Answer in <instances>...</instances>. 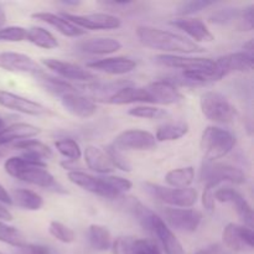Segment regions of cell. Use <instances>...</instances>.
Masks as SVG:
<instances>
[{
	"mask_svg": "<svg viewBox=\"0 0 254 254\" xmlns=\"http://www.w3.org/2000/svg\"><path fill=\"white\" fill-rule=\"evenodd\" d=\"M78 49L84 54L91 55H108L119 51L122 49V44L112 37H96L89 39L87 41L81 42Z\"/></svg>",
	"mask_w": 254,
	"mask_h": 254,
	"instance_id": "cell-28",
	"label": "cell"
},
{
	"mask_svg": "<svg viewBox=\"0 0 254 254\" xmlns=\"http://www.w3.org/2000/svg\"><path fill=\"white\" fill-rule=\"evenodd\" d=\"M64 19L68 20L73 25L82 30H113L121 27L122 21L118 17L106 12H97V14L77 15L69 12H61Z\"/></svg>",
	"mask_w": 254,
	"mask_h": 254,
	"instance_id": "cell-7",
	"label": "cell"
},
{
	"mask_svg": "<svg viewBox=\"0 0 254 254\" xmlns=\"http://www.w3.org/2000/svg\"><path fill=\"white\" fill-rule=\"evenodd\" d=\"M200 106L202 114L216 123H231L237 116V111L231 102L220 92L208 91L201 96Z\"/></svg>",
	"mask_w": 254,
	"mask_h": 254,
	"instance_id": "cell-4",
	"label": "cell"
},
{
	"mask_svg": "<svg viewBox=\"0 0 254 254\" xmlns=\"http://www.w3.org/2000/svg\"><path fill=\"white\" fill-rule=\"evenodd\" d=\"M112 145L118 150H151L156 146V139L151 133L141 129H129L116 136Z\"/></svg>",
	"mask_w": 254,
	"mask_h": 254,
	"instance_id": "cell-9",
	"label": "cell"
},
{
	"mask_svg": "<svg viewBox=\"0 0 254 254\" xmlns=\"http://www.w3.org/2000/svg\"><path fill=\"white\" fill-rule=\"evenodd\" d=\"M128 86H133V82L121 79V81L114 82H96V83L82 86V88L84 92H88L96 101L107 102L116 92Z\"/></svg>",
	"mask_w": 254,
	"mask_h": 254,
	"instance_id": "cell-26",
	"label": "cell"
},
{
	"mask_svg": "<svg viewBox=\"0 0 254 254\" xmlns=\"http://www.w3.org/2000/svg\"><path fill=\"white\" fill-rule=\"evenodd\" d=\"M5 171L12 178L24 183L36 185L39 188L64 193L61 185L46 170V163L41 159L22 154V156H12L5 161Z\"/></svg>",
	"mask_w": 254,
	"mask_h": 254,
	"instance_id": "cell-1",
	"label": "cell"
},
{
	"mask_svg": "<svg viewBox=\"0 0 254 254\" xmlns=\"http://www.w3.org/2000/svg\"><path fill=\"white\" fill-rule=\"evenodd\" d=\"M149 233L156 237V240L159 241L166 254H185L180 241L176 238V236L169 228V226L164 222L163 218L159 217L158 215L153 216Z\"/></svg>",
	"mask_w": 254,
	"mask_h": 254,
	"instance_id": "cell-16",
	"label": "cell"
},
{
	"mask_svg": "<svg viewBox=\"0 0 254 254\" xmlns=\"http://www.w3.org/2000/svg\"><path fill=\"white\" fill-rule=\"evenodd\" d=\"M49 232L52 237H55L57 241L62 243H72L76 240V235H74L73 231L69 227H67V226H64V223L59 222V221L50 222Z\"/></svg>",
	"mask_w": 254,
	"mask_h": 254,
	"instance_id": "cell-39",
	"label": "cell"
},
{
	"mask_svg": "<svg viewBox=\"0 0 254 254\" xmlns=\"http://www.w3.org/2000/svg\"><path fill=\"white\" fill-rule=\"evenodd\" d=\"M200 176L205 184H213L216 186L225 181L233 184H245L247 181V176L241 169L207 160L203 161Z\"/></svg>",
	"mask_w": 254,
	"mask_h": 254,
	"instance_id": "cell-6",
	"label": "cell"
},
{
	"mask_svg": "<svg viewBox=\"0 0 254 254\" xmlns=\"http://www.w3.org/2000/svg\"><path fill=\"white\" fill-rule=\"evenodd\" d=\"M222 254H225V253H222Z\"/></svg>",
	"mask_w": 254,
	"mask_h": 254,
	"instance_id": "cell-56",
	"label": "cell"
},
{
	"mask_svg": "<svg viewBox=\"0 0 254 254\" xmlns=\"http://www.w3.org/2000/svg\"><path fill=\"white\" fill-rule=\"evenodd\" d=\"M0 106L11 111L20 112V113L27 114V116H44L50 113L49 109L37 102L31 101L29 98L19 96V94L11 93L7 91L0 89Z\"/></svg>",
	"mask_w": 254,
	"mask_h": 254,
	"instance_id": "cell-13",
	"label": "cell"
},
{
	"mask_svg": "<svg viewBox=\"0 0 254 254\" xmlns=\"http://www.w3.org/2000/svg\"><path fill=\"white\" fill-rule=\"evenodd\" d=\"M222 240L230 250L235 252H242L245 250H252L254 246V233L246 226L228 223L222 232Z\"/></svg>",
	"mask_w": 254,
	"mask_h": 254,
	"instance_id": "cell-14",
	"label": "cell"
},
{
	"mask_svg": "<svg viewBox=\"0 0 254 254\" xmlns=\"http://www.w3.org/2000/svg\"><path fill=\"white\" fill-rule=\"evenodd\" d=\"M215 200L222 203H231L236 208L238 217L246 227L253 228V210L250 203L238 191L231 188H222L215 191Z\"/></svg>",
	"mask_w": 254,
	"mask_h": 254,
	"instance_id": "cell-12",
	"label": "cell"
},
{
	"mask_svg": "<svg viewBox=\"0 0 254 254\" xmlns=\"http://www.w3.org/2000/svg\"><path fill=\"white\" fill-rule=\"evenodd\" d=\"M139 102H141V103H151V98L146 88H144V87H135L133 84V86L124 87V88L116 92L107 101V103L122 106V104L139 103Z\"/></svg>",
	"mask_w": 254,
	"mask_h": 254,
	"instance_id": "cell-25",
	"label": "cell"
},
{
	"mask_svg": "<svg viewBox=\"0 0 254 254\" xmlns=\"http://www.w3.org/2000/svg\"><path fill=\"white\" fill-rule=\"evenodd\" d=\"M31 16L34 17V19L40 20V21L46 22V24H49L50 26L55 27L57 31L61 32V34L64 35V36L78 37L86 34V30L79 29L78 26H76V25H73L72 22H69L68 20L64 19L61 15L41 11V12H35V14H32Z\"/></svg>",
	"mask_w": 254,
	"mask_h": 254,
	"instance_id": "cell-23",
	"label": "cell"
},
{
	"mask_svg": "<svg viewBox=\"0 0 254 254\" xmlns=\"http://www.w3.org/2000/svg\"><path fill=\"white\" fill-rule=\"evenodd\" d=\"M254 27V6L250 5V6L242 9L241 16L238 19L237 29L240 31H251Z\"/></svg>",
	"mask_w": 254,
	"mask_h": 254,
	"instance_id": "cell-45",
	"label": "cell"
},
{
	"mask_svg": "<svg viewBox=\"0 0 254 254\" xmlns=\"http://www.w3.org/2000/svg\"><path fill=\"white\" fill-rule=\"evenodd\" d=\"M5 128H6V123H5L4 119H2L1 117H0V133H1V131L4 130Z\"/></svg>",
	"mask_w": 254,
	"mask_h": 254,
	"instance_id": "cell-52",
	"label": "cell"
},
{
	"mask_svg": "<svg viewBox=\"0 0 254 254\" xmlns=\"http://www.w3.org/2000/svg\"><path fill=\"white\" fill-rule=\"evenodd\" d=\"M215 5V1H208V0H193V1H188L181 4L180 6L178 7V15L180 16L186 17L190 16V15L196 14V12L201 11V10H205L207 7Z\"/></svg>",
	"mask_w": 254,
	"mask_h": 254,
	"instance_id": "cell-41",
	"label": "cell"
},
{
	"mask_svg": "<svg viewBox=\"0 0 254 254\" xmlns=\"http://www.w3.org/2000/svg\"><path fill=\"white\" fill-rule=\"evenodd\" d=\"M145 88L148 91L149 96H150L151 103L169 106V104L179 103L184 98L180 91L174 84L166 82L165 79L153 82V83H150Z\"/></svg>",
	"mask_w": 254,
	"mask_h": 254,
	"instance_id": "cell-20",
	"label": "cell"
},
{
	"mask_svg": "<svg viewBox=\"0 0 254 254\" xmlns=\"http://www.w3.org/2000/svg\"><path fill=\"white\" fill-rule=\"evenodd\" d=\"M55 146L62 156L67 158V160L77 161L82 156L81 148L73 139H60V140L55 141Z\"/></svg>",
	"mask_w": 254,
	"mask_h": 254,
	"instance_id": "cell-38",
	"label": "cell"
},
{
	"mask_svg": "<svg viewBox=\"0 0 254 254\" xmlns=\"http://www.w3.org/2000/svg\"><path fill=\"white\" fill-rule=\"evenodd\" d=\"M15 149L24 151V154L30 156H34L37 159H50L52 156V151L46 144L41 143L35 139H26V140H20L12 144Z\"/></svg>",
	"mask_w": 254,
	"mask_h": 254,
	"instance_id": "cell-32",
	"label": "cell"
},
{
	"mask_svg": "<svg viewBox=\"0 0 254 254\" xmlns=\"http://www.w3.org/2000/svg\"><path fill=\"white\" fill-rule=\"evenodd\" d=\"M136 36L146 47L169 52L168 55L196 54V52L205 51L202 46L195 44L183 35L156 29V27L139 26L136 29Z\"/></svg>",
	"mask_w": 254,
	"mask_h": 254,
	"instance_id": "cell-2",
	"label": "cell"
},
{
	"mask_svg": "<svg viewBox=\"0 0 254 254\" xmlns=\"http://www.w3.org/2000/svg\"><path fill=\"white\" fill-rule=\"evenodd\" d=\"M35 79H36L37 83H39L45 91H47L51 94H55V96L62 97L64 96V94L77 91L72 84H69L68 82L64 81V79L60 78V77H54L51 76V74L45 73V72L35 76Z\"/></svg>",
	"mask_w": 254,
	"mask_h": 254,
	"instance_id": "cell-29",
	"label": "cell"
},
{
	"mask_svg": "<svg viewBox=\"0 0 254 254\" xmlns=\"http://www.w3.org/2000/svg\"><path fill=\"white\" fill-rule=\"evenodd\" d=\"M91 246L97 251H108L112 248V235L107 227L102 225H91L88 230Z\"/></svg>",
	"mask_w": 254,
	"mask_h": 254,
	"instance_id": "cell-35",
	"label": "cell"
},
{
	"mask_svg": "<svg viewBox=\"0 0 254 254\" xmlns=\"http://www.w3.org/2000/svg\"><path fill=\"white\" fill-rule=\"evenodd\" d=\"M12 205L22 208V210L37 211L44 206V198L35 191L26 189H16L11 192Z\"/></svg>",
	"mask_w": 254,
	"mask_h": 254,
	"instance_id": "cell-30",
	"label": "cell"
},
{
	"mask_svg": "<svg viewBox=\"0 0 254 254\" xmlns=\"http://www.w3.org/2000/svg\"><path fill=\"white\" fill-rule=\"evenodd\" d=\"M40 133H41V129L29 123H15L11 126H6V128L0 133V146L31 139L39 135Z\"/></svg>",
	"mask_w": 254,
	"mask_h": 254,
	"instance_id": "cell-24",
	"label": "cell"
},
{
	"mask_svg": "<svg viewBox=\"0 0 254 254\" xmlns=\"http://www.w3.org/2000/svg\"><path fill=\"white\" fill-rule=\"evenodd\" d=\"M4 155H5V151L0 150V161H1V159H2V158H4Z\"/></svg>",
	"mask_w": 254,
	"mask_h": 254,
	"instance_id": "cell-54",
	"label": "cell"
},
{
	"mask_svg": "<svg viewBox=\"0 0 254 254\" xmlns=\"http://www.w3.org/2000/svg\"><path fill=\"white\" fill-rule=\"evenodd\" d=\"M19 254H51L50 251L44 246L39 245H29L27 243L24 247L19 248Z\"/></svg>",
	"mask_w": 254,
	"mask_h": 254,
	"instance_id": "cell-47",
	"label": "cell"
},
{
	"mask_svg": "<svg viewBox=\"0 0 254 254\" xmlns=\"http://www.w3.org/2000/svg\"><path fill=\"white\" fill-rule=\"evenodd\" d=\"M104 151H106L107 155L109 156L114 168L121 169L122 171H127V173L131 171V164L129 163L128 159L123 155V153H122L121 150L114 148L113 145H108Z\"/></svg>",
	"mask_w": 254,
	"mask_h": 254,
	"instance_id": "cell-42",
	"label": "cell"
},
{
	"mask_svg": "<svg viewBox=\"0 0 254 254\" xmlns=\"http://www.w3.org/2000/svg\"><path fill=\"white\" fill-rule=\"evenodd\" d=\"M0 242L6 243L15 248H21L27 245L26 237L24 233L16 227L6 225L5 222L0 221Z\"/></svg>",
	"mask_w": 254,
	"mask_h": 254,
	"instance_id": "cell-36",
	"label": "cell"
},
{
	"mask_svg": "<svg viewBox=\"0 0 254 254\" xmlns=\"http://www.w3.org/2000/svg\"><path fill=\"white\" fill-rule=\"evenodd\" d=\"M26 40V29L21 26H6L0 29V41L20 42Z\"/></svg>",
	"mask_w": 254,
	"mask_h": 254,
	"instance_id": "cell-43",
	"label": "cell"
},
{
	"mask_svg": "<svg viewBox=\"0 0 254 254\" xmlns=\"http://www.w3.org/2000/svg\"><path fill=\"white\" fill-rule=\"evenodd\" d=\"M170 24L178 29L183 30L185 34H188L195 44L197 42H212L215 40L212 32L208 30L205 22L200 19H193V17H179V19L171 20ZM191 40V41H192Z\"/></svg>",
	"mask_w": 254,
	"mask_h": 254,
	"instance_id": "cell-18",
	"label": "cell"
},
{
	"mask_svg": "<svg viewBox=\"0 0 254 254\" xmlns=\"http://www.w3.org/2000/svg\"><path fill=\"white\" fill-rule=\"evenodd\" d=\"M236 145V138L231 131L218 127H208L201 136V150L205 160L212 161L225 158Z\"/></svg>",
	"mask_w": 254,
	"mask_h": 254,
	"instance_id": "cell-3",
	"label": "cell"
},
{
	"mask_svg": "<svg viewBox=\"0 0 254 254\" xmlns=\"http://www.w3.org/2000/svg\"><path fill=\"white\" fill-rule=\"evenodd\" d=\"M253 68V56L243 52L228 54L215 60L213 82L235 72H246Z\"/></svg>",
	"mask_w": 254,
	"mask_h": 254,
	"instance_id": "cell-8",
	"label": "cell"
},
{
	"mask_svg": "<svg viewBox=\"0 0 254 254\" xmlns=\"http://www.w3.org/2000/svg\"><path fill=\"white\" fill-rule=\"evenodd\" d=\"M146 191L153 197L168 205L181 208L192 207L197 201V191L192 188L170 189L156 184H145Z\"/></svg>",
	"mask_w": 254,
	"mask_h": 254,
	"instance_id": "cell-5",
	"label": "cell"
},
{
	"mask_svg": "<svg viewBox=\"0 0 254 254\" xmlns=\"http://www.w3.org/2000/svg\"><path fill=\"white\" fill-rule=\"evenodd\" d=\"M0 68L9 72L27 73L34 77L44 72L41 66L30 56L11 51L0 52Z\"/></svg>",
	"mask_w": 254,
	"mask_h": 254,
	"instance_id": "cell-11",
	"label": "cell"
},
{
	"mask_svg": "<svg viewBox=\"0 0 254 254\" xmlns=\"http://www.w3.org/2000/svg\"><path fill=\"white\" fill-rule=\"evenodd\" d=\"M62 4L64 5H74V6H76V5L79 4V1H62Z\"/></svg>",
	"mask_w": 254,
	"mask_h": 254,
	"instance_id": "cell-53",
	"label": "cell"
},
{
	"mask_svg": "<svg viewBox=\"0 0 254 254\" xmlns=\"http://www.w3.org/2000/svg\"><path fill=\"white\" fill-rule=\"evenodd\" d=\"M101 178L114 198H119L122 193L129 191L133 186V184L128 179L121 178V176H101Z\"/></svg>",
	"mask_w": 254,
	"mask_h": 254,
	"instance_id": "cell-37",
	"label": "cell"
},
{
	"mask_svg": "<svg viewBox=\"0 0 254 254\" xmlns=\"http://www.w3.org/2000/svg\"><path fill=\"white\" fill-rule=\"evenodd\" d=\"M5 21H6V15H5L4 10H2V7L0 6V29L2 27V25L5 24Z\"/></svg>",
	"mask_w": 254,
	"mask_h": 254,
	"instance_id": "cell-51",
	"label": "cell"
},
{
	"mask_svg": "<svg viewBox=\"0 0 254 254\" xmlns=\"http://www.w3.org/2000/svg\"><path fill=\"white\" fill-rule=\"evenodd\" d=\"M0 202L5 203V205H12V200L10 193L7 192L6 190L4 189V186L0 184Z\"/></svg>",
	"mask_w": 254,
	"mask_h": 254,
	"instance_id": "cell-49",
	"label": "cell"
},
{
	"mask_svg": "<svg viewBox=\"0 0 254 254\" xmlns=\"http://www.w3.org/2000/svg\"><path fill=\"white\" fill-rule=\"evenodd\" d=\"M87 67L108 74H126L135 69L136 64L128 57H107L98 61L88 62Z\"/></svg>",
	"mask_w": 254,
	"mask_h": 254,
	"instance_id": "cell-22",
	"label": "cell"
},
{
	"mask_svg": "<svg viewBox=\"0 0 254 254\" xmlns=\"http://www.w3.org/2000/svg\"><path fill=\"white\" fill-rule=\"evenodd\" d=\"M241 12L242 10L240 9H222L216 11L212 16L210 17V22L212 24H218V25H226L230 24V22L238 20L241 16Z\"/></svg>",
	"mask_w": 254,
	"mask_h": 254,
	"instance_id": "cell-44",
	"label": "cell"
},
{
	"mask_svg": "<svg viewBox=\"0 0 254 254\" xmlns=\"http://www.w3.org/2000/svg\"><path fill=\"white\" fill-rule=\"evenodd\" d=\"M61 103L67 112L78 118H89L97 112V106L92 99L79 94L78 92H71L61 97Z\"/></svg>",
	"mask_w": 254,
	"mask_h": 254,
	"instance_id": "cell-19",
	"label": "cell"
},
{
	"mask_svg": "<svg viewBox=\"0 0 254 254\" xmlns=\"http://www.w3.org/2000/svg\"><path fill=\"white\" fill-rule=\"evenodd\" d=\"M195 179V170L192 166L174 169L165 175V181L174 189L190 188Z\"/></svg>",
	"mask_w": 254,
	"mask_h": 254,
	"instance_id": "cell-34",
	"label": "cell"
},
{
	"mask_svg": "<svg viewBox=\"0 0 254 254\" xmlns=\"http://www.w3.org/2000/svg\"><path fill=\"white\" fill-rule=\"evenodd\" d=\"M215 188L213 184H205V191L202 193V205L208 212L215 211Z\"/></svg>",
	"mask_w": 254,
	"mask_h": 254,
	"instance_id": "cell-46",
	"label": "cell"
},
{
	"mask_svg": "<svg viewBox=\"0 0 254 254\" xmlns=\"http://www.w3.org/2000/svg\"><path fill=\"white\" fill-rule=\"evenodd\" d=\"M165 222L181 232H195L201 225L202 213L195 208H165Z\"/></svg>",
	"mask_w": 254,
	"mask_h": 254,
	"instance_id": "cell-10",
	"label": "cell"
},
{
	"mask_svg": "<svg viewBox=\"0 0 254 254\" xmlns=\"http://www.w3.org/2000/svg\"><path fill=\"white\" fill-rule=\"evenodd\" d=\"M222 253L223 251L220 245H213V246H210V247L198 251V252H196L195 254H222Z\"/></svg>",
	"mask_w": 254,
	"mask_h": 254,
	"instance_id": "cell-48",
	"label": "cell"
},
{
	"mask_svg": "<svg viewBox=\"0 0 254 254\" xmlns=\"http://www.w3.org/2000/svg\"><path fill=\"white\" fill-rule=\"evenodd\" d=\"M84 160L91 170L99 174H109L116 170L106 151L97 146L88 145L84 149Z\"/></svg>",
	"mask_w": 254,
	"mask_h": 254,
	"instance_id": "cell-27",
	"label": "cell"
},
{
	"mask_svg": "<svg viewBox=\"0 0 254 254\" xmlns=\"http://www.w3.org/2000/svg\"><path fill=\"white\" fill-rule=\"evenodd\" d=\"M0 220L1 221H11L12 215L7 208H5L4 206L0 203Z\"/></svg>",
	"mask_w": 254,
	"mask_h": 254,
	"instance_id": "cell-50",
	"label": "cell"
},
{
	"mask_svg": "<svg viewBox=\"0 0 254 254\" xmlns=\"http://www.w3.org/2000/svg\"><path fill=\"white\" fill-rule=\"evenodd\" d=\"M128 114L131 117H136V118L145 119H158L161 118V117L168 116L166 111L151 106H136L134 108L129 109Z\"/></svg>",
	"mask_w": 254,
	"mask_h": 254,
	"instance_id": "cell-40",
	"label": "cell"
},
{
	"mask_svg": "<svg viewBox=\"0 0 254 254\" xmlns=\"http://www.w3.org/2000/svg\"><path fill=\"white\" fill-rule=\"evenodd\" d=\"M67 176H68V180L76 186H78V188L83 189V190L88 191V192L94 193V195L102 196L104 198L114 200V196L109 192L107 186L102 181V178H94V176L79 170L69 171Z\"/></svg>",
	"mask_w": 254,
	"mask_h": 254,
	"instance_id": "cell-21",
	"label": "cell"
},
{
	"mask_svg": "<svg viewBox=\"0 0 254 254\" xmlns=\"http://www.w3.org/2000/svg\"><path fill=\"white\" fill-rule=\"evenodd\" d=\"M42 64L54 71L55 73L59 74L60 77L66 79H71V81H82L88 82L96 79V74L92 73L89 69L83 68V67L78 66L76 64H71V62L61 61L57 59H42Z\"/></svg>",
	"mask_w": 254,
	"mask_h": 254,
	"instance_id": "cell-15",
	"label": "cell"
},
{
	"mask_svg": "<svg viewBox=\"0 0 254 254\" xmlns=\"http://www.w3.org/2000/svg\"><path fill=\"white\" fill-rule=\"evenodd\" d=\"M0 254H2V253H1V252H0Z\"/></svg>",
	"mask_w": 254,
	"mask_h": 254,
	"instance_id": "cell-55",
	"label": "cell"
},
{
	"mask_svg": "<svg viewBox=\"0 0 254 254\" xmlns=\"http://www.w3.org/2000/svg\"><path fill=\"white\" fill-rule=\"evenodd\" d=\"M189 133V126L185 122H176V123H166L159 127L156 130V141H174L183 138Z\"/></svg>",
	"mask_w": 254,
	"mask_h": 254,
	"instance_id": "cell-33",
	"label": "cell"
},
{
	"mask_svg": "<svg viewBox=\"0 0 254 254\" xmlns=\"http://www.w3.org/2000/svg\"><path fill=\"white\" fill-rule=\"evenodd\" d=\"M26 40L37 47L45 50H51L59 47V41L56 37L47 31L46 29L40 26H32L26 30Z\"/></svg>",
	"mask_w": 254,
	"mask_h": 254,
	"instance_id": "cell-31",
	"label": "cell"
},
{
	"mask_svg": "<svg viewBox=\"0 0 254 254\" xmlns=\"http://www.w3.org/2000/svg\"><path fill=\"white\" fill-rule=\"evenodd\" d=\"M114 254H161L153 240L135 237H119L112 243Z\"/></svg>",
	"mask_w": 254,
	"mask_h": 254,
	"instance_id": "cell-17",
	"label": "cell"
}]
</instances>
